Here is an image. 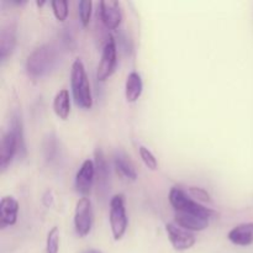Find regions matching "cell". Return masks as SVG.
<instances>
[{"label":"cell","instance_id":"obj_16","mask_svg":"<svg viewBox=\"0 0 253 253\" xmlns=\"http://www.w3.org/2000/svg\"><path fill=\"white\" fill-rule=\"evenodd\" d=\"M143 83L141 76L137 72H131L126 79V85H125V95L126 100L128 103H135L142 94Z\"/></svg>","mask_w":253,"mask_h":253},{"label":"cell","instance_id":"obj_8","mask_svg":"<svg viewBox=\"0 0 253 253\" xmlns=\"http://www.w3.org/2000/svg\"><path fill=\"white\" fill-rule=\"evenodd\" d=\"M95 179V165L91 160L84 161L76 175V190L83 197L90 193Z\"/></svg>","mask_w":253,"mask_h":253},{"label":"cell","instance_id":"obj_11","mask_svg":"<svg viewBox=\"0 0 253 253\" xmlns=\"http://www.w3.org/2000/svg\"><path fill=\"white\" fill-rule=\"evenodd\" d=\"M175 225L188 231H203L209 226V217L200 216L195 214H188V212H178L174 215Z\"/></svg>","mask_w":253,"mask_h":253},{"label":"cell","instance_id":"obj_15","mask_svg":"<svg viewBox=\"0 0 253 253\" xmlns=\"http://www.w3.org/2000/svg\"><path fill=\"white\" fill-rule=\"evenodd\" d=\"M95 175L98 179V192H106L109 184V168L105 156L100 148L95 151Z\"/></svg>","mask_w":253,"mask_h":253},{"label":"cell","instance_id":"obj_23","mask_svg":"<svg viewBox=\"0 0 253 253\" xmlns=\"http://www.w3.org/2000/svg\"><path fill=\"white\" fill-rule=\"evenodd\" d=\"M138 151H140V156H141V158H142L143 163H145V165L147 166L150 169H152V170L157 169L158 163H157V160H156L155 155H153V153L151 152L148 148H146L145 146H140Z\"/></svg>","mask_w":253,"mask_h":253},{"label":"cell","instance_id":"obj_24","mask_svg":"<svg viewBox=\"0 0 253 253\" xmlns=\"http://www.w3.org/2000/svg\"><path fill=\"white\" fill-rule=\"evenodd\" d=\"M44 152H46L47 160H52L54 156V153L57 152V143L54 140L53 136L48 137L46 140V145H44Z\"/></svg>","mask_w":253,"mask_h":253},{"label":"cell","instance_id":"obj_7","mask_svg":"<svg viewBox=\"0 0 253 253\" xmlns=\"http://www.w3.org/2000/svg\"><path fill=\"white\" fill-rule=\"evenodd\" d=\"M166 231H167L170 244L177 251H187V250L192 249L197 242L193 232L182 229L175 224L166 225Z\"/></svg>","mask_w":253,"mask_h":253},{"label":"cell","instance_id":"obj_5","mask_svg":"<svg viewBox=\"0 0 253 253\" xmlns=\"http://www.w3.org/2000/svg\"><path fill=\"white\" fill-rule=\"evenodd\" d=\"M93 226V207L89 198L82 197L74 211V227L79 237H85Z\"/></svg>","mask_w":253,"mask_h":253},{"label":"cell","instance_id":"obj_19","mask_svg":"<svg viewBox=\"0 0 253 253\" xmlns=\"http://www.w3.org/2000/svg\"><path fill=\"white\" fill-rule=\"evenodd\" d=\"M59 251V230L54 226L49 230L46 241V253H58Z\"/></svg>","mask_w":253,"mask_h":253},{"label":"cell","instance_id":"obj_13","mask_svg":"<svg viewBox=\"0 0 253 253\" xmlns=\"http://www.w3.org/2000/svg\"><path fill=\"white\" fill-rule=\"evenodd\" d=\"M16 44V26L7 24L2 26L0 32V59L5 61L12 53Z\"/></svg>","mask_w":253,"mask_h":253},{"label":"cell","instance_id":"obj_2","mask_svg":"<svg viewBox=\"0 0 253 253\" xmlns=\"http://www.w3.org/2000/svg\"><path fill=\"white\" fill-rule=\"evenodd\" d=\"M71 85L74 101L82 109H90L93 106V95H91L90 83L88 74L82 59H76L72 64Z\"/></svg>","mask_w":253,"mask_h":253},{"label":"cell","instance_id":"obj_14","mask_svg":"<svg viewBox=\"0 0 253 253\" xmlns=\"http://www.w3.org/2000/svg\"><path fill=\"white\" fill-rule=\"evenodd\" d=\"M227 237L237 246H250L253 244V222L237 225L229 232Z\"/></svg>","mask_w":253,"mask_h":253},{"label":"cell","instance_id":"obj_21","mask_svg":"<svg viewBox=\"0 0 253 253\" xmlns=\"http://www.w3.org/2000/svg\"><path fill=\"white\" fill-rule=\"evenodd\" d=\"M52 10H53L54 16L58 21H64L68 16V1L66 0H53L51 1Z\"/></svg>","mask_w":253,"mask_h":253},{"label":"cell","instance_id":"obj_26","mask_svg":"<svg viewBox=\"0 0 253 253\" xmlns=\"http://www.w3.org/2000/svg\"><path fill=\"white\" fill-rule=\"evenodd\" d=\"M84 253H101V252L96 251V250H88V251H85Z\"/></svg>","mask_w":253,"mask_h":253},{"label":"cell","instance_id":"obj_4","mask_svg":"<svg viewBox=\"0 0 253 253\" xmlns=\"http://www.w3.org/2000/svg\"><path fill=\"white\" fill-rule=\"evenodd\" d=\"M110 227L113 236L116 241L123 239L127 229V215H126L125 198L123 194H116L110 200Z\"/></svg>","mask_w":253,"mask_h":253},{"label":"cell","instance_id":"obj_9","mask_svg":"<svg viewBox=\"0 0 253 253\" xmlns=\"http://www.w3.org/2000/svg\"><path fill=\"white\" fill-rule=\"evenodd\" d=\"M100 17L104 25L109 30L118 29L123 20L120 2L116 0H103L100 1Z\"/></svg>","mask_w":253,"mask_h":253},{"label":"cell","instance_id":"obj_6","mask_svg":"<svg viewBox=\"0 0 253 253\" xmlns=\"http://www.w3.org/2000/svg\"><path fill=\"white\" fill-rule=\"evenodd\" d=\"M116 64H118L116 42L114 40V37L110 36L103 48L100 62H99L98 69H96V78L100 82L106 81L115 72Z\"/></svg>","mask_w":253,"mask_h":253},{"label":"cell","instance_id":"obj_10","mask_svg":"<svg viewBox=\"0 0 253 253\" xmlns=\"http://www.w3.org/2000/svg\"><path fill=\"white\" fill-rule=\"evenodd\" d=\"M19 152V140L17 136L12 130L7 131L1 138L0 143V168L1 172H4L7 166L11 163L12 158Z\"/></svg>","mask_w":253,"mask_h":253},{"label":"cell","instance_id":"obj_18","mask_svg":"<svg viewBox=\"0 0 253 253\" xmlns=\"http://www.w3.org/2000/svg\"><path fill=\"white\" fill-rule=\"evenodd\" d=\"M53 110L56 115L62 120H66L71 113V100L67 89H62L56 94L53 100Z\"/></svg>","mask_w":253,"mask_h":253},{"label":"cell","instance_id":"obj_25","mask_svg":"<svg viewBox=\"0 0 253 253\" xmlns=\"http://www.w3.org/2000/svg\"><path fill=\"white\" fill-rule=\"evenodd\" d=\"M189 192H190V194H192V197L197 198L198 200H203V202H209L210 200L209 194H208L205 190L200 189V188L193 187V188H190Z\"/></svg>","mask_w":253,"mask_h":253},{"label":"cell","instance_id":"obj_17","mask_svg":"<svg viewBox=\"0 0 253 253\" xmlns=\"http://www.w3.org/2000/svg\"><path fill=\"white\" fill-rule=\"evenodd\" d=\"M114 166H115L116 170L120 173L124 177L128 178L131 180H135L137 178V173H136L135 166L132 165V162L130 161V158L127 157V155H125L124 152L119 151L114 156Z\"/></svg>","mask_w":253,"mask_h":253},{"label":"cell","instance_id":"obj_1","mask_svg":"<svg viewBox=\"0 0 253 253\" xmlns=\"http://www.w3.org/2000/svg\"><path fill=\"white\" fill-rule=\"evenodd\" d=\"M58 62V52L53 44L37 47L26 61V71L34 78H41L51 73Z\"/></svg>","mask_w":253,"mask_h":253},{"label":"cell","instance_id":"obj_12","mask_svg":"<svg viewBox=\"0 0 253 253\" xmlns=\"http://www.w3.org/2000/svg\"><path fill=\"white\" fill-rule=\"evenodd\" d=\"M19 203L12 197H4L0 202V226H12L17 221Z\"/></svg>","mask_w":253,"mask_h":253},{"label":"cell","instance_id":"obj_22","mask_svg":"<svg viewBox=\"0 0 253 253\" xmlns=\"http://www.w3.org/2000/svg\"><path fill=\"white\" fill-rule=\"evenodd\" d=\"M15 132V135L17 136V140H19V151H21L22 155L26 153V150H25V143H24V132H22V123L21 119H20L19 115H15L12 118L11 121V128Z\"/></svg>","mask_w":253,"mask_h":253},{"label":"cell","instance_id":"obj_20","mask_svg":"<svg viewBox=\"0 0 253 253\" xmlns=\"http://www.w3.org/2000/svg\"><path fill=\"white\" fill-rule=\"evenodd\" d=\"M91 9H93V2H91V0H82V1H79L78 12L79 17H81L82 25H83L84 27L88 26L89 22H90Z\"/></svg>","mask_w":253,"mask_h":253},{"label":"cell","instance_id":"obj_3","mask_svg":"<svg viewBox=\"0 0 253 253\" xmlns=\"http://www.w3.org/2000/svg\"><path fill=\"white\" fill-rule=\"evenodd\" d=\"M168 199H169L170 205L178 212H188V214L200 215V216L209 217V219H211V217H214L216 215V212L214 210L203 207L202 204H199L197 200L192 199L184 190L178 187H174L170 189L169 198Z\"/></svg>","mask_w":253,"mask_h":253}]
</instances>
